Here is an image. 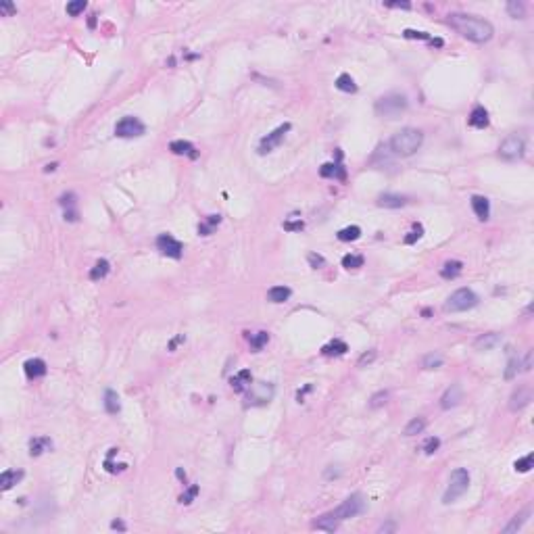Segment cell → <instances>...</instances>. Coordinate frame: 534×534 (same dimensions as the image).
<instances>
[{
    "label": "cell",
    "mask_w": 534,
    "mask_h": 534,
    "mask_svg": "<svg viewBox=\"0 0 534 534\" xmlns=\"http://www.w3.org/2000/svg\"><path fill=\"white\" fill-rule=\"evenodd\" d=\"M449 23L455 32H459L463 38L476 44H484L493 38L495 30L486 19H480L476 15H463V13H453L449 15Z\"/></svg>",
    "instance_id": "1"
},
{
    "label": "cell",
    "mask_w": 534,
    "mask_h": 534,
    "mask_svg": "<svg viewBox=\"0 0 534 534\" xmlns=\"http://www.w3.org/2000/svg\"><path fill=\"white\" fill-rule=\"evenodd\" d=\"M421 142H424V134H421L419 129L415 127H403V129H398L394 136L390 138L388 142V148L398 154V157H411L413 152L419 150Z\"/></svg>",
    "instance_id": "2"
},
{
    "label": "cell",
    "mask_w": 534,
    "mask_h": 534,
    "mask_svg": "<svg viewBox=\"0 0 534 534\" xmlns=\"http://www.w3.org/2000/svg\"><path fill=\"white\" fill-rule=\"evenodd\" d=\"M407 106H409V102H407L405 94L390 92V94L376 100V113L380 117H386V119H396L405 113Z\"/></svg>",
    "instance_id": "3"
},
{
    "label": "cell",
    "mask_w": 534,
    "mask_h": 534,
    "mask_svg": "<svg viewBox=\"0 0 534 534\" xmlns=\"http://www.w3.org/2000/svg\"><path fill=\"white\" fill-rule=\"evenodd\" d=\"M467 486H470V472L465 470V467H457V470L451 472V478H449V486L447 491L442 495V503L449 505L453 501H457L465 491Z\"/></svg>",
    "instance_id": "4"
},
{
    "label": "cell",
    "mask_w": 534,
    "mask_h": 534,
    "mask_svg": "<svg viewBox=\"0 0 534 534\" xmlns=\"http://www.w3.org/2000/svg\"><path fill=\"white\" fill-rule=\"evenodd\" d=\"M478 305V297L474 290H470V288H459V290H455L447 303H444V311H451V313H457V311H467V309H472Z\"/></svg>",
    "instance_id": "5"
},
{
    "label": "cell",
    "mask_w": 534,
    "mask_h": 534,
    "mask_svg": "<svg viewBox=\"0 0 534 534\" xmlns=\"http://www.w3.org/2000/svg\"><path fill=\"white\" fill-rule=\"evenodd\" d=\"M526 142L520 134H509V136L499 144V157L503 161H518L524 157Z\"/></svg>",
    "instance_id": "6"
},
{
    "label": "cell",
    "mask_w": 534,
    "mask_h": 534,
    "mask_svg": "<svg viewBox=\"0 0 534 534\" xmlns=\"http://www.w3.org/2000/svg\"><path fill=\"white\" fill-rule=\"evenodd\" d=\"M363 509H365V501H363V495H359V493H355V495H351L349 499H344L336 509L332 511L334 516H336L340 522L342 520H349V518H355V516H359V514H363Z\"/></svg>",
    "instance_id": "7"
},
{
    "label": "cell",
    "mask_w": 534,
    "mask_h": 534,
    "mask_svg": "<svg viewBox=\"0 0 534 534\" xmlns=\"http://www.w3.org/2000/svg\"><path fill=\"white\" fill-rule=\"evenodd\" d=\"M247 390H249L247 405H253V407L267 405L272 400V396H274V384H267V382H255Z\"/></svg>",
    "instance_id": "8"
},
{
    "label": "cell",
    "mask_w": 534,
    "mask_h": 534,
    "mask_svg": "<svg viewBox=\"0 0 534 534\" xmlns=\"http://www.w3.org/2000/svg\"><path fill=\"white\" fill-rule=\"evenodd\" d=\"M144 123L138 119V117H131V115H127V117H123V119H119L117 121V125H115V136H119V138H138V136H142L144 134Z\"/></svg>",
    "instance_id": "9"
},
{
    "label": "cell",
    "mask_w": 534,
    "mask_h": 534,
    "mask_svg": "<svg viewBox=\"0 0 534 534\" xmlns=\"http://www.w3.org/2000/svg\"><path fill=\"white\" fill-rule=\"evenodd\" d=\"M286 131H290V123H284V125H280V127H276L272 134H267V136L259 142V154H267V152H272L276 146H280V142L284 140V136H286Z\"/></svg>",
    "instance_id": "10"
},
{
    "label": "cell",
    "mask_w": 534,
    "mask_h": 534,
    "mask_svg": "<svg viewBox=\"0 0 534 534\" xmlns=\"http://www.w3.org/2000/svg\"><path fill=\"white\" fill-rule=\"evenodd\" d=\"M157 249L161 251V255L171 257V259H180V257H182V251H184L182 242L175 240L171 234H161V236L157 238Z\"/></svg>",
    "instance_id": "11"
},
{
    "label": "cell",
    "mask_w": 534,
    "mask_h": 534,
    "mask_svg": "<svg viewBox=\"0 0 534 534\" xmlns=\"http://www.w3.org/2000/svg\"><path fill=\"white\" fill-rule=\"evenodd\" d=\"M463 398V390L459 384H451L447 390H444V394L440 396V407L442 409H453L459 405V400Z\"/></svg>",
    "instance_id": "12"
},
{
    "label": "cell",
    "mask_w": 534,
    "mask_h": 534,
    "mask_svg": "<svg viewBox=\"0 0 534 534\" xmlns=\"http://www.w3.org/2000/svg\"><path fill=\"white\" fill-rule=\"evenodd\" d=\"M532 400V390L530 388H518L514 394L509 398V409L511 411H518V409H524L528 403Z\"/></svg>",
    "instance_id": "13"
},
{
    "label": "cell",
    "mask_w": 534,
    "mask_h": 534,
    "mask_svg": "<svg viewBox=\"0 0 534 534\" xmlns=\"http://www.w3.org/2000/svg\"><path fill=\"white\" fill-rule=\"evenodd\" d=\"M23 369H25V376L30 378V380H38V378H42V376H46V371H48V367H46V363H44L42 359H28L25 363H23Z\"/></svg>",
    "instance_id": "14"
},
{
    "label": "cell",
    "mask_w": 534,
    "mask_h": 534,
    "mask_svg": "<svg viewBox=\"0 0 534 534\" xmlns=\"http://www.w3.org/2000/svg\"><path fill=\"white\" fill-rule=\"evenodd\" d=\"M472 209L480 221H486L488 215H491V203H488L486 196H480V194L472 196Z\"/></svg>",
    "instance_id": "15"
},
{
    "label": "cell",
    "mask_w": 534,
    "mask_h": 534,
    "mask_svg": "<svg viewBox=\"0 0 534 534\" xmlns=\"http://www.w3.org/2000/svg\"><path fill=\"white\" fill-rule=\"evenodd\" d=\"M472 127H478V129H484L488 127V111L482 106V104H476L470 113V119H467Z\"/></svg>",
    "instance_id": "16"
},
{
    "label": "cell",
    "mask_w": 534,
    "mask_h": 534,
    "mask_svg": "<svg viewBox=\"0 0 534 534\" xmlns=\"http://www.w3.org/2000/svg\"><path fill=\"white\" fill-rule=\"evenodd\" d=\"M253 382V376L249 369H240L236 376H232V380H230V386L234 392H242V390H247Z\"/></svg>",
    "instance_id": "17"
},
{
    "label": "cell",
    "mask_w": 534,
    "mask_h": 534,
    "mask_svg": "<svg viewBox=\"0 0 534 534\" xmlns=\"http://www.w3.org/2000/svg\"><path fill=\"white\" fill-rule=\"evenodd\" d=\"M378 205L384 207V209H398V207H405L407 205V198L400 196V194H380L378 196Z\"/></svg>",
    "instance_id": "18"
},
{
    "label": "cell",
    "mask_w": 534,
    "mask_h": 534,
    "mask_svg": "<svg viewBox=\"0 0 534 534\" xmlns=\"http://www.w3.org/2000/svg\"><path fill=\"white\" fill-rule=\"evenodd\" d=\"M50 449H52V440L46 438V436H36V438L30 440V455L32 457H38L44 451H50Z\"/></svg>",
    "instance_id": "19"
},
{
    "label": "cell",
    "mask_w": 534,
    "mask_h": 534,
    "mask_svg": "<svg viewBox=\"0 0 534 534\" xmlns=\"http://www.w3.org/2000/svg\"><path fill=\"white\" fill-rule=\"evenodd\" d=\"M338 524H340V520H338V518H336V516H334L332 511H330V514H324L322 518H317V520L313 522V528H315V530L334 532V530L338 528Z\"/></svg>",
    "instance_id": "20"
},
{
    "label": "cell",
    "mask_w": 534,
    "mask_h": 534,
    "mask_svg": "<svg viewBox=\"0 0 534 534\" xmlns=\"http://www.w3.org/2000/svg\"><path fill=\"white\" fill-rule=\"evenodd\" d=\"M319 175H322V177H336V180H344L346 171H344V167L340 165V161H336V163H326V165H322Z\"/></svg>",
    "instance_id": "21"
},
{
    "label": "cell",
    "mask_w": 534,
    "mask_h": 534,
    "mask_svg": "<svg viewBox=\"0 0 534 534\" xmlns=\"http://www.w3.org/2000/svg\"><path fill=\"white\" fill-rule=\"evenodd\" d=\"M169 150L175 152V154H186V157H190V159H196V157H198L196 148H194L190 142H186V140H173V142L169 144Z\"/></svg>",
    "instance_id": "22"
},
{
    "label": "cell",
    "mask_w": 534,
    "mask_h": 534,
    "mask_svg": "<svg viewBox=\"0 0 534 534\" xmlns=\"http://www.w3.org/2000/svg\"><path fill=\"white\" fill-rule=\"evenodd\" d=\"M501 342V334H497V332H491V334H484V336H480L474 344H476V349L478 351H488V349H493V346H497Z\"/></svg>",
    "instance_id": "23"
},
{
    "label": "cell",
    "mask_w": 534,
    "mask_h": 534,
    "mask_svg": "<svg viewBox=\"0 0 534 534\" xmlns=\"http://www.w3.org/2000/svg\"><path fill=\"white\" fill-rule=\"evenodd\" d=\"M461 272H463V263H461V261H447V263L442 265L440 276H442L444 280H455Z\"/></svg>",
    "instance_id": "24"
},
{
    "label": "cell",
    "mask_w": 534,
    "mask_h": 534,
    "mask_svg": "<svg viewBox=\"0 0 534 534\" xmlns=\"http://www.w3.org/2000/svg\"><path fill=\"white\" fill-rule=\"evenodd\" d=\"M21 478H23V472L7 470V472H3V476H0V488H3V491H9V488H13Z\"/></svg>",
    "instance_id": "25"
},
{
    "label": "cell",
    "mask_w": 534,
    "mask_h": 534,
    "mask_svg": "<svg viewBox=\"0 0 534 534\" xmlns=\"http://www.w3.org/2000/svg\"><path fill=\"white\" fill-rule=\"evenodd\" d=\"M290 295H292L290 288H286V286H274L267 290V299L272 303H284V301L290 299Z\"/></svg>",
    "instance_id": "26"
},
{
    "label": "cell",
    "mask_w": 534,
    "mask_h": 534,
    "mask_svg": "<svg viewBox=\"0 0 534 534\" xmlns=\"http://www.w3.org/2000/svg\"><path fill=\"white\" fill-rule=\"evenodd\" d=\"M346 351H349L346 342H344V340H338V338L332 340V342H328V344L322 349V353L328 355V357H332V355H334V357H338V355H344Z\"/></svg>",
    "instance_id": "27"
},
{
    "label": "cell",
    "mask_w": 534,
    "mask_h": 534,
    "mask_svg": "<svg viewBox=\"0 0 534 534\" xmlns=\"http://www.w3.org/2000/svg\"><path fill=\"white\" fill-rule=\"evenodd\" d=\"M104 409H106V413H111V415L119 413V409H121L117 392H115V390H111V388L104 392Z\"/></svg>",
    "instance_id": "28"
},
{
    "label": "cell",
    "mask_w": 534,
    "mask_h": 534,
    "mask_svg": "<svg viewBox=\"0 0 534 534\" xmlns=\"http://www.w3.org/2000/svg\"><path fill=\"white\" fill-rule=\"evenodd\" d=\"M219 221H221L219 215H209L203 224H198V234L200 236H211L215 232V228L219 226Z\"/></svg>",
    "instance_id": "29"
},
{
    "label": "cell",
    "mask_w": 534,
    "mask_h": 534,
    "mask_svg": "<svg viewBox=\"0 0 534 534\" xmlns=\"http://www.w3.org/2000/svg\"><path fill=\"white\" fill-rule=\"evenodd\" d=\"M109 272H111L109 261H106V259H100V261H96V265L90 270V280H92V282H98V280L106 278Z\"/></svg>",
    "instance_id": "30"
},
{
    "label": "cell",
    "mask_w": 534,
    "mask_h": 534,
    "mask_svg": "<svg viewBox=\"0 0 534 534\" xmlns=\"http://www.w3.org/2000/svg\"><path fill=\"white\" fill-rule=\"evenodd\" d=\"M528 516H530V511H528V509H526V511H522V514H518L514 520H511V522H509V524L503 528V532H505V534H514V532H518V530H520V528L526 524Z\"/></svg>",
    "instance_id": "31"
},
{
    "label": "cell",
    "mask_w": 534,
    "mask_h": 534,
    "mask_svg": "<svg viewBox=\"0 0 534 534\" xmlns=\"http://www.w3.org/2000/svg\"><path fill=\"white\" fill-rule=\"evenodd\" d=\"M424 428H426V419H424V417H413L409 424L405 426L403 434H405V436H415V434L424 432Z\"/></svg>",
    "instance_id": "32"
},
{
    "label": "cell",
    "mask_w": 534,
    "mask_h": 534,
    "mask_svg": "<svg viewBox=\"0 0 534 534\" xmlns=\"http://www.w3.org/2000/svg\"><path fill=\"white\" fill-rule=\"evenodd\" d=\"M336 88H338L340 92H357V84H355V79H353L349 73L338 75V79H336Z\"/></svg>",
    "instance_id": "33"
},
{
    "label": "cell",
    "mask_w": 534,
    "mask_h": 534,
    "mask_svg": "<svg viewBox=\"0 0 534 534\" xmlns=\"http://www.w3.org/2000/svg\"><path fill=\"white\" fill-rule=\"evenodd\" d=\"M359 238H361L359 226H349V228H342L338 232V240H342V242H353V240H359Z\"/></svg>",
    "instance_id": "34"
},
{
    "label": "cell",
    "mask_w": 534,
    "mask_h": 534,
    "mask_svg": "<svg viewBox=\"0 0 534 534\" xmlns=\"http://www.w3.org/2000/svg\"><path fill=\"white\" fill-rule=\"evenodd\" d=\"M249 342L255 351H261L267 342H270V334L267 332H255V334H249Z\"/></svg>",
    "instance_id": "35"
},
{
    "label": "cell",
    "mask_w": 534,
    "mask_h": 534,
    "mask_svg": "<svg viewBox=\"0 0 534 534\" xmlns=\"http://www.w3.org/2000/svg\"><path fill=\"white\" fill-rule=\"evenodd\" d=\"M514 467H516V472H520V474H526V472H530L532 467H534V455H532V453H528L526 457L518 459V461L514 463Z\"/></svg>",
    "instance_id": "36"
},
{
    "label": "cell",
    "mask_w": 534,
    "mask_h": 534,
    "mask_svg": "<svg viewBox=\"0 0 534 534\" xmlns=\"http://www.w3.org/2000/svg\"><path fill=\"white\" fill-rule=\"evenodd\" d=\"M442 361H444V357L440 353H430V355H426V357H424L421 365H424L426 369H436V367L442 365Z\"/></svg>",
    "instance_id": "37"
},
{
    "label": "cell",
    "mask_w": 534,
    "mask_h": 534,
    "mask_svg": "<svg viewBox=\"0 0 534 534\" xmlns=\"http://www.w3.org/2000/svg\"><path fill=\"white\" fill-rule=\"evenodd\" d=\"M507 13L509 17H514V19H522L526 9H524V3H520V0H509L507 3Z\"/></svg>",
    "instance_id": "38"
},
{
    "label": "cell",
    "mask_w": 534,
    "mask_h": 534,
    "mask_svg": "<svg viewBox=\"0 0 534 534\" xmlns=\"http://www.w3.org/2000/svg\"><path fill=\"white\" fill-rule=\"evenodd\" d=\"M363 265V257L361 255H344L342 257V267H346V270H359V267Z\"/></svg>",
    "instance_id": "39"
},
{
    "label": "cell",
    "mask_w": 534,
    "mask_h": 534,
    "mask_svg": "<svg viewBox=\"0 0 534 534\" xmlns=\"http://www.w3.org/2000/svg\"><path fill=\"white\" fill-rule=\"evenodd\" d=\"M438 447H440V440H438L436 436H430V438L424 442V447H421V449H424L426 455H434V453L438 451Z\"/></svg>",
    "instance_id": "40"
},
{
    "label": "cell",
    "mask_w": 534,
    "mask_h": 534,
    "mask_svg": "<svg viewBox=\"0 0 534 534\" xmlns=\"http://www.w3.org/2000/svg\"><path fill=\"white\" fill-rule=\"evenodd\" d=\"M386 398H388V392L386 390H380V392H376L371 398H369V407L371 409H376V407H380V405H384L386 403Z\"/></svg>",
    "instance_id": "41"
},
{
    "label": "cell",
    "mask_w": 534,
    "mask_h": 534,
    "mask_svg": "<svg viewBox=\"0 0 534 534\" xmlns=\"http://www.w3.org/2000/svg\"><path fill=\"white\" fill-rule=\"evenodd\" d=\"M84 9H86V0H75V3L67 5V13H69L71 17H77L79 13H84Z\"/></svg>",
    "instance_id": "42"
},
{
    "label": "cell",
    "mask_w": 534,
    "mask_h": 534,
    "mask_svg": "<svg viewBox=\"0 0 534 534\" xmlns=\"http://www.w3.org/2000/svg\"><path fill=\"white\" fill-rule=\"evenodd\" d=\"M196 495H198V486H196V484H192V486L188 488V491H186V493L180 497V503H182V505H190V503L196 499Z\"/></svg>",
    "instance_id": "43"
},
{
    "label": "cell",
    "mask_w": 534,
    "mask_h": 534,
    "mask_svg": "<svg viewBox=\"0 0 534 534\" xmlns=\"http://www.w3.org/2000/svg\"><path fill=\"white\" fill-rule=\"evenodd\" d=\"M518 367H520V361H518L516 357H511V359H509V363H507V369H505V378H507V380H511V378L516 376Z\"/></svg>",
    "instance_id": "44"
},
{
    "label": "cell",
    "mask_w": 534,
    "mask_h": 534,
    "mask_svg": "<svg viewBox=\"0 0 534 534\" xmlns=\"http://www.w3.org/2000/svg\"><path fill=\"white\" fill-rule=\"evenodd\" d=\"M403 36H405V38H409V40H428V42L432 40V38H430L426 32H415V30H405V32H403Z\"/></svg>",
    "instance_id": "45"
},
{
    "label": "cell",
    "mask_w": 534,
    "mask_h": 534,
    "mask_svg": "<svg viewBox=\"0 0 534 534\" xmlns=\"http://www.w3.org/2000/svg\"><path fill=\"white\" fill-rule=\"evenodd\" d=\"M15 11H17L15 5L9 3V0H3V3H0V15H3V17H11Z\"/></svg>",
    "instance_id": "46"
},
{
    "label": "cell",
    "mask_w": 534,
    "mask_h": 534,
    "mask_svg": "<svg viewBox=\"0 0 534 534\" xmlns=\"http://www.w3.org/2000/svg\"><path fill=\"white\" fill-rule=\"evenodd\" d=\"M421 232H424V230H421V226H413V230L409 232V236H405V244H413L415 240H419V238H421Z\"/></svg>",
    "instance_id": "47"
},
{
    "label": "cell",
    "mask_w": 534,
    "mask_h": 534,
    "mask_svg": "<svg viewBox=\"0 0 534 534\" xmlns=\"http://www.w3.org/2000/svg\"><path fill=\"white\" fill-rule=\"evenodd\" d=\"M373 359H376V351H369V353H363V355H361V357H359V361H357V365H359V367H365V365H367V363H371Z\"/></svg>",
    "instance_id": "48"
},
{
    "label": "cell",
    "mask_w": 534,
    "mask_h": 534,
    "mask_svg": "<svg viewBox=\"0 0 534 534\" xmlns=\"http://www.w3.org/2000/svg\"><path fill=\"white\" fill-rule=\"evenodd\" d=\"M303 221L299 219V221H284V230H288V232H301L303 230Z\"/></svg>",
    "instance_id": "49"
},
{
    "label": "cell",
    "mask_w": 534,
    "mask_h": 534,
    "mask_svg": "<svg viewBox=\"0 0 534 534\" xmlns=\"http://www.w3.org/2000/svg\"><path fill=\"white\" fill-rule=\"evenodd\" d=\"M532 357H534V355H532V351H528V353H526V357H524V359H522V363H520L522 371H530V369H532Z\"/></svg>",
    "instance_id": "50"
},
{
    "label": "cell",
    "mask_w": 534,
    "mask_h": 534,
    "mask_svg": "<svg viewBox=\"0 0 534 534\" xmlns=\"http://www.w3.org/2000/svg\"><path fill=\"white\" fill-rule=\"evenodd\" d=\"M309 263H311V265H313L315 270H317V267H322V265H324L326 261H324V257H322V255H315V253H311V255H309Z\"/></svg>",
    "instance_id": "51"
},
{
    "label": "cell",
    "mask_w": 534,
    "mask_h": 534,
    "mask_svg": "<svg viewBox=\"0 0 534 534\" xmlns=\"http://www.w3.org/2000/svg\"><path fill=\"white\" fill-rule=\"evenodd\" d=\"M388 7H396V9H411L409 3H390Z\"/></svg>",
    "instance_id": "52"
},
{
    "label": "cell",
    "mask_w": 534,
    "mask_h": 534,
    "mask_svg": "<svg viewBox=\"0 0 534 534\" xmlns=\"http://www.w3.org/2000/svg\"><path fill=\"white\" fill-rule=\"evenodd\" d=\"M111 528H113V530H125V524L119 522V520H115L113 524H111Z\"/></svg>",
    "instance_id": "53"
},
{
    "label": "cell",
    "mask_w": 534,
    "mask_h": 534,
    "mask_svg": "<svg viewBox=\"0 0 534 534\" xmlns=\"http://www.w3.org/2000/svg\"><path fill=\"white\" fill-rule=\"evenodd\" d=\"M175 476L180 478V480H186V474H184V470H182V467H177V470H175Z\"/></svg>",
    "instance_id": "54"
},
{
    "label": "cell",
    "mask_w": 534,
    "mask_h": 534,
    "mask_svg": "<svg viewBox=\"0 0 534 534\" xmlns=\"http://www.w3.org/2000/svg\"><path fill=\"white\" fill-rule=\"evenodd\" d=\"M390 530H394V524H386L380 528V532H390Z\"/></svg>",
    "instance_id": "55"
},
{
    "label": "cell",
    "mask_w": 534,
    "mask_h": 534,
    "mask_svg": "<svg viewBox=\"0 0 534 534\" xmlns=\"http://www.w3.org/2000/svg\"><path fill=\"white\" fill-rule=\"evenodd\" d=\"M94 17H96V15H92V17H90V21H88V25H90V28H94V25H96V19H94Z\"/></svg>",
    "instance_id": "56"
},
{
    "label": "cell",
    "mask_w": 534,
    "mask_h": 534,
    "mask_svg": "<svg viewBox=\"0 0 534 534\" xmlns=\"http://www.w3.org/2000/svg\"><path fill=\"white\" fill-rule=\"evenodd\" d=\"M57 169V163H50V165H46V171H55Z\"/></svg>",
    "instance_id": "57"
}]
</instances>
